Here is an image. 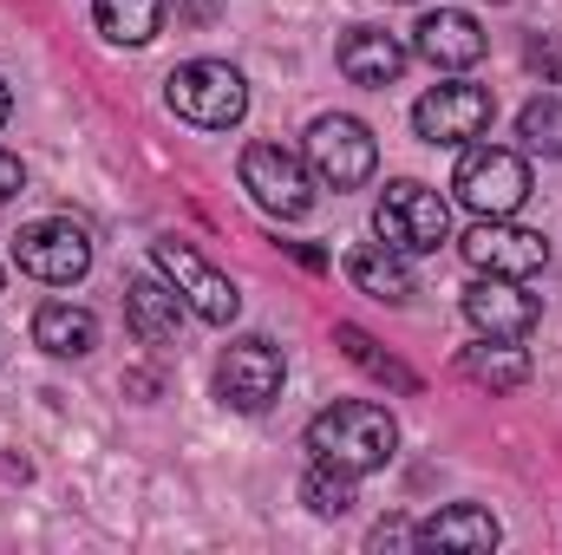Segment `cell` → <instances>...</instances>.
I'll use <instances>...</instances> for the list:
<instances>
[{"label": "cell", "mask_w": 562, "mask_h": 555, "mask_svg": "<svg viewBox=\"0 0 562 555\" xmlns=\"http://www.w3.org/2000/svg\"><path fill=\"white\" fill-rule=\"evenodd\" d=\"M307 451H314L321 464H340V471L367 477V471H386V464H393V451H400V424H393L386 406L340 399V406H327V412L307 418Z\"/></svg>", "instance_id": "1"}, {"label": "cell", "mask_w": 562, "mask_h": 555, "mask_svg": "<svg viewBox=\"0 0 562 555\" xmlns=\"http://www.w3.org/2000/svg\"><path fill=\"white\" fill-rule=\"evenodd\" d=\"M164 99H170L177 118H190L203 132H229L249 112V79L229 59H190V66H177L164 79Z\"/></svg>", "instance_id": "2"}, {"label": "cell", "mask_w": 562, "mask_h": 555, "mask_svg": "<svg viewBox=\"0 0 562 555\" xmlns=\"http://www.w3.org/2000/svg\"><path fill=\"white\" fill-rule=\"evenodd\" d=\"M301 163H307V177L327 183V190H360V183H373V170H380V144H373V132H367L360 118L327 112V118L307 125Z\"/></svg>", "instance_id": "3"}, {"label": "cell", "mask_w": 562, "mask_h": 555, "mask_svg": "<svg viewBox=\"0 0 562 555\" xmlns=\"http://www.w3.org/2000/svg\"><path fill=\"white\" fill-rule=\"evenodd\" d=\"M373 236H380L386 249H400V256H431V249L451 236V203H445L431 183L400 177V183H386L380 203H373Z\"/></svg>", "instance_id": "4"}, {"label": "cell", "mask_w": 562, "mask_h": 555, "mask_svg": "<svg viewBox=\"0 0 562 555\" xmlns=\"http://www.w3.org/2000/svg\"><path fill=\"white\" fill-rule=\"evenodd\" d=\"M451 190L471 216H517L524 196H530V163L504 144H464Z\"/></svg>", "instance_id": "5"}, {"label": "cell", "mask_w": 562, "mask_h": 555, "mask_svg": "<svg viewBox=\"0 0 562 555\" xmlns=\"http://www.w3.org/2000/svg\"><path fill=\"white\" fill-rule=\"evenodd\" d=\"M281 380H288V360H281L276 340H262V333L229 340L223 360H216V399L229 412H269L281 399Z\"/></svg>", "instance_id": "6"}, {"label": "cell", "mask_w": 562, "mask_h": 555, "mask_svg": "<svg viewBox=\"0 0 562 555\" xmlns=\"http://www.w3.org/2000/svg\"><path fill=\"white\" fill-rule=\"evenodd\" d=\"M13 262H20V275L46 281V287H72L92 269V236L66 216H46V223H26L13 236Z\"/></svg>", "instance_id": "7"}, {"label": "cell", "mask_w": 562, "mask_h": 555, "mask_svg": "<svg viewBox=\"0 0 562 555\" xmlns=\"http://www.w3.org/2000/svg\"><path fill=\"white\" fill-rule=\"evenodd\" d=\"M491 118H497V105H491V92L484 86H464V79H451V86H431L419 105H413V132L425 144H445V150H464V144H477L491 132Z\"/></svg>", "instance_id": "8"}, {"label": "cell", "mask_w": 562, "mask_h": 555, "mask_svg": "<svg viewBox=\"0 0 562 555\" xmlns=\"http://www.w3.org/2000/svg\"><path fill=\"white\" fill-rule=\"evenodd\" d=\"M150 256H157V275H164L170 287H177V294H183V307H190L196 320H210V327H229V320H236V307H243L236 281L216 275V269H210V262H203V256H196L190 242L164 236V242H157Z\"/></svg>", "instance_id": "9"}, {"label": "cell", "mask_w": 562, "mask_h": 555, "mask_svg": "<svg viewBox=\"0 0 562 555\" xmlns=\"http://www.w3.org/2000/svg\"><path fill=\"white\" fill-rule=\"evenodd\" d=\"M458 249H464V262H471L477 275H510V281H530L550 262L543 229H524V223H510V216H477Z\"/></svg>", "instance_id": "10"}, {"label": "cell", "mask_w": 562, "mask_h": 555, "mask_svg": "<svg viewBox=\"0 0 562 555\" xmlns=\"http://www.w3.org/2000/svg\"><path fill=\"white\" fill-rule=\"evenodd\" d=\"M243 190L281 216V223H294V216H307L314 209V177H307V163L294 157V150H281V144H249L243 150Z\"/></svg>", "instance_id": "11"}, {"label": "cell", "mask_w": 562, "mask_h": 555, "mask_svg": "<svg viewBox=\"0 0 562 555\" xmlns=\"http://www.w3.org/2000/svg\"><path fill=\"white\" fill-rule=\"evenodd\" d=\"M464 320H471L484 340H524V333L543 320V301L510 275H477L464 287Z\"/></svg>", "instance_id": "12"}, {"label": "cell", "mask_w": 562, "mask_h": 555, "mask_svg": "<svg viewBox=\"0 0 562 555\" xmlns=\"http://www.w3.org/2000/svg\"><path fill=\"white\" fill-rule=\"evenodd\" d=\"M413 53H419L425 66H438V72H464V66H477V59L491 53V39H484L477 13H464V7H438V13H425L419 20Z\"/></svg>", "instance_id": "13"}, {"label": "cell", "mask_w": 562, "mask_h": 555, "mask_svg": "<svg viewBox=\"0 0 562 555\" xmlns=\"http://www.w3.org/2000/svg\"><path fill=\"white\" fill-rule=\"evenodd\" d=\"M406 39L400 33H386V26H347L340 33V72L353 79V86H393L400 72H406Z\"/></svg>", "instance_id": "14"}, {"label": "cell", "mask_w": 562, "mask_h": 555, "mask_svg": "<svg viewBox=\"0 0 562 555\" xmlns=\"http://www.w3.org/2000/svg\"><path fill=\"white\" fill-rule=\"evenodd\" d=\"M125 320L144 347H177L183 340V294L157 275H138L125 287Z\"/></svg>", "instance_id": "15"}, {"label": "cell", "mask_w": 562, "mask_h": 555, "mask_svg": "<svg viewBox=\"0 0 562 555\" xmlns=\"http://www.w3.org/2000/svg\"><path fill=\"white\" fill-rule=\"evenodd\" d=\"M497 517L491 510H477V503H451V510H438V517H425L419 530H413V543L419 550H497Z\"/></svg>", "instance_id": "16"}, {"label": "cell", "mask_w": 562, "mask_h": 555, "mask_svg": "<svg viewBox=\"0 0 562 555\" xmlns=\"http://www.w3.org/2000/svg\"><path fill=\"white\" fill-rule=\"evenodd\" d=\"M33 340H40L53 360H86V353L99 347V320H92V307L46 301V307L33 314Z\"/></svg>", "instance_id": "17"}, {"label": "cell", "mask_w": 562, "mask_h": 555, "mask_svg": "<svg viewBox=\"0 0 562 555\" xmlns=\"http://www.w3.org/2000/svg\"><path fill=\"white\" fill-rule=\"evenodd\" d=\"M347 281L360 287V294H373V301H413V269H406V256L400 249H386V242H360L353 256H347Z\"/></svg>", "instance_id": "18"}, {"label": "cell", "mask_w": 562, "mask_h": 555, "mask_svg": "<svg viewBox=\"0 0 562 555\" xmlns=\"http://www.w3.org/2000/svg\"><path fill=\"white\" fill-rule=\"evenodd\" d=\"M458 373H464L471 386H484V393H517V386L530 380V360H524L517 340H477V347L458 353Z\"/></svg>", "instance_id": "19"}, {"label": "cell", "mask_w": 562, "mask_h": 555, "mask_svg": "<svg viewBox=\"0 0 562 555\" xmlns=\"http://www.w3.org/2000/svg\"><path fill=\"white\" fill-rule=\"evenodd\" d=\"M334 340H340V353H347V360H353L367 380H380V386H393V393H406V399L419 393V373H413V366H400V360H393V353H386V347L367 333V327L340 320V327H334Z\"/></svg>", "instance_id": "20"}, {"label": "cell", "mask_w": 562, "mask_h": 555, "mask_svg": "<svg viewBox=\"0 0 562 555\" xmlns=\"http://www.w3.org/2000/svg\"><path fill=\"white\" fill-rule=\"evenodd\" d=\"M92 20L112 46H150L164 26V0H92Z\"/></svg>", "instance_id": "21"}, {"label": "cell", "mask_w": 562, "mask_h": 555, "mask_svg": "<svg viewBox=\"0 0 562 555\" xmlns=\"http://www.w3.org/2000/svg\"><path fill=\"white\" fill-rule=\"evenodd\" d=\"M353 484H360L353 471H340V464H321V457H314V471L301 477V503H307L314 517H347V510L360 503V497H353Z\"/></svg>", "instance_id": "22"}, {"label": "cell", "mask_w": 562, "mask_h": 555, "mask_svg": "<svg viewBox=\"0 0 562 555\" xmlns=\"http://www.w3.org/2000/svg\"><path fill=\"white\" fill-rule=\"evenodd\" d=\"M517 138L530 144L537 157H562V99L557 92H543V99H530L517 112Z\"/></svg>", "instance_id": "23"}, {"label": "cell", "mask_w": 562, "mask_h": 555, "mask_svg": "<svg viewBox=\"0 0 562 555\" xmlns=\"http://www.w3.org/2000/svg\"><path fill=\"white\" fill-rule=\"evenodd\" d=\"M373 550H413V523H400V517H386V523L373 530Z\"/></svg>", "instance_id": "24"}, {"label": "cell", "mask_w": 562, "mask_h": 555, "mask_svg": "<svg viewBox=\"0 0 562 555\" xmlns=\"http://www.w3.org/2000/svg\"><path fill=\"white\" fill-rule=\"evenodd\" d=\"M20 190H26V163H20L13 150H0V203H7V196H20Z\"/></svg>", "instance_id": "25"}, {"label": "cell", "mask_w": 562, "mask_h": 555, "mask_svg": "<svg viewBox=\"0 0 562 555\" xmlns=\"http://www.w3.org/2000/svg\"><path fill=\"white\" fill-rule=\"evenodd\" d=\"M177 20H190V26H210V20H216V0H177Z\"/></svg>", "instance_id": "26"}, {"label": "cell", "mask_w": 562, "mask_h": 555, "mask_svg": "<svg viewBox=\"0 0 562 555\" xmlns=\"http://www.w3.org/2000/svg\"><path fill=\"white\" fill-rule=\"evenodd\" d=\"M125 393H144V399H150V393H157V373H132V380H125Z\"/></svg>", "instance_id": "27"}, {"label": "cell", "mask_w": 562, "mask_h": 555, "mask_svg": "<svg viewBox=\"0 0 562 555\" xmlns=\"http://www.w3.org/2000/svg\"><path fill=\"white\" fill-rule=\"evenodd\" d=\"M7 112H13V92H7V79H0V125H7Z\"/></svg>", "instance_id": "28"}, {"label": "cell", "mask_w": 562, "mask_h": 555, "mask_svg": "<svg viewBox=\"0 0 562 555\" xmlns=\"http://www.w3.org/2000/svg\"><path fill=\"white\" fill-rule=\"evenodd\" d=\"M550 86H562V59L550 53Z\"/></svg>", "instance_id": "29"}]
</instances>
